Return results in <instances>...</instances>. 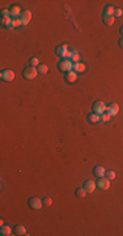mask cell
I'll return each mask as SVG.
<instances>
[{
	"instance_id": "obj_30",
	"label": "cell",
	"mask_w": 123,
	"mask_h": 236,
	"mask_svg": "<svg viewBox=\"0 0 123 236\" xmlns=\"http://www.w3.org/2000/svg\"><path fill=\"white\" fill-rule=\"evenodd\" d=\"M9 14H11V12L8 9H3L1 11V17H9Z\"/></svg>"
},
{
	"instance_id": "obj_7",
	"label": "cell",
	"mask_w": 123,
	"mask_h": 236,
	"mask_svg": "<svg viewBox=\"0 0 123 236\" xmlns=\"http://www.w3.org/2000/svg\"><path fill=\"white\" fill-rule=\"evenodd\" d=\"M1 79L4 81H12L14 79V72L12 71V69H4V71L1 72Z\"/></svg>"
},
{
	"instance_id": "obj_1",
	"label": "cell",
	"mask_w": 123,
	"mask_h": 236,
	"mask_svg": "<svg viewBox=\"0 0 123 236\" xmlns=\"http://www.w3.org/2000/svg\"><path fill=\"white\" fill-rule=\"evenodd\" d=\"M38 75V71H37V68L35 67H26L25 69H24V72H22V76L26 79V80H33L35 76Z\"/></svg>"
},
{
	"instance_id": "obj_25",
	"label": "cell",
	"mask_w": 123,
	"mask_h": 236,
	"mask_svg": "<svg viewBox=\"0 0 123 236\" xmlns=\"http://www.w3.org/2000/svg\"><path fill=\"white\" fill-rule=\"evenodd\" d=\"M85 194H86V190L84 189V187H83V189L80 187V189L76 190V195L79 197V198H84V197H85Z\"/></svg>"
},
{
	"instance_id": "obj_32",
	"label": "cell",
	"mask_w": 123,
	"mask_h": 236,
	"mask_svg": "<svg viewBox=\"0 0 123 236\" xmlns=\"http://www.w3.org/2000/svg\"><path fill=\"white\" fill-rule=\"evenodd\" d=\"M14 28V25H13V22H11L9 25H8V29H13Z\"/></svg>"
},
{
	"instance_id": "obj_14",
	"label": "cell",
	"mask_w": 123,
	"mask_h": 236,
	"mask_svg": "<svg viewBox=\"0 0 123 236\" xmlns=\"http://www.w3.org/2000/svg\"><path fill=\"white\" fill-rule=\"evenodd\" d=\"M85 68L86 67H85V64H84V63L77 62V63H75V64H73V68H72V69H73V71L77 74V72H84V71H85Z\"/></svg>"
},
{
	"instance_id": "obj_33",
	"label": "cell",
	"mask_w": 123,
	"mask_h": 236,
	"mask_svg": "<svg viewBox=\"0 0 123 236\" xmlns=\"http://www.w3.org/2000/svg\"><path fill=\"white\" fill-rule=\"evenodd\" d=\"M119 32H121V34H122V37H123V26H121V29H119Z\"/></svg>"
},
{
	"instance_id": "obj_8",
	"label": "cell",
	"mask_w": 123,
	"mask_h": 236,
	"mask_svg": "<svg viewBox=\"0 0 123 236\" xmlns=\"http://www.w3.org/2000/svg\"><path fill=\"white\" fill-rule=\"evenodd\" d=\"M106 111L109 114H111V116H117L119 111V105L117 104V102H111L110 105H107L106 106Z\"/></svg>"
},
{
	"instance_id": "obj_16",
	"label": "cell",
	"mask_w": 123,
	"mask_h": 236,
	"mask_svg": "<svg viewBox=\"0 0 123 236\" xmlns=\"http://www.w3.org/2000/svg\"><path fill=\"white\" fill-rule=\"evenodd\" d=\"M9 12H11V16H21V9H20V7H17V5H13V7H11V9H9Z\"/></svg>"
},
{
	"instance_id": "obj_11",
	"label": "cell",
	"mask_w": 123,
	"mask_h": 236,
	"mask_svg": "<svg viewBox=\"0 0 123 236\" xmlns=\"http://www.w3.org/2000/svg\"><path fill=\"white\" fill-rule=\"evenodd\" d=\"M96 182L94 181H92V180H88V181H85V184H84V189L86 190V193H93L94 192V189H96Z\"/></svg>"
},
{
	"instance_id": "obj_17",
	"label": "cell",
	"mask_w": 123,
	"mask_h": 236,
	"mask_svg": "<svg viewBox=\"0 0 123 236\" xmlns=\"http://www.w3.org/2000/svg\"><path fill=\"white\" fill-rule=\"evenodd\" d=\"M0 234H1L3 236H9V235H12V234H11V227L3 224L1 228H0Z\"/></svg>"
},
{
	"instance_id": "obj_28",
	"label": "cell",
	"mask_w": 123,
	"mask_h": 236,
	"mask_svg": "<svg viewBox=\"0 0 123 236\" xmlns=\"http://www.w3.org/2000/svg\"><path fill=\"white\" fill-rule=\"evenodd\" d=\"M123 14V12H122V9H119V8H117L115 11H114V17H121Z\"/></svg>"
},
{
	"instance_id": "obj_6",
	"label": "cell",
	"mask_w": 123,
	"mask_h": 236,
	"mask_svg": "<svg viewBox=\"0 0 123 236\" xmlns=\"http://www.w3.org/2000/svg\"><path fill=\"white\" fill-rule=\"evenodd\" d=\"M42 205H43V201H41L40 198H35V197H33V198L29 199V206L32 208H34V210H40L42 207Z\"/></svg>"
},
{
	"instance_id": "obj_2",
	"label": "cell",
	"mask_w": 123,
	"mask_h": 236,
	"mask_svg": "<svg viewBox=\"0 0 123 236\" xmlns=\"http://www.w3.org/2000/svg\"><path fill=\"white\" fill-rule=\"evenodd\" d=\"M55 51H56V55H59V56H63V58H65V59L71 58V53L68 51L67 45H60V46L56 47Z\"/></svg>"
},
{
	"instance_id": "obj_3",
	"label": "cell",
	"mask_w": 123,
	"mask_h": 236,
	"mask_svg": "<svg viewBox=\"0 0 123 236\" xmlns=\"http://www.w3.org/2000/svg\"><path fill=\"white\" fill-rule=\"evenodd\" d=\"M105 111H106V105L102 101H97L93 104V113L98 114V116H102Z\"/></svg>"
},
{
	"instance_id": "obj_5",
	"label": "cell",
	"mask_w": 123,
	"mask_h": 236,
	"mask_svg": "<svg viewBox=\"0 0 123 236\" xmlns=\"http://www.w3.org/2000/svg\"><path fill=\"white\" fill-rule=\"evenodd\" d=\"M98 187H100L101 190H107L110 187V180L106 177H100V180L97 181V184H96Z\"/></svg>"
},
{
	"instance_id": "obj_21",
	"label": "cell",
	"mask_w": 123,
	"mask_h": 236,
	"mask_svg": "<svg viewBox=\"0 0 123 236\" xmlns=\"http://www.w3.org/2000/svg\"><path fill=\"white\" fill-rule=\"evenodd\" d=\"M14 231H16L17 235H26V228L24 226H16Z\"/></svg>"
},
{
	"instance_id": "obj_13",
	"label": "cell",
	"mask_w": 123,
	"mask_h": 236,
	"mask_svg": "<svg viewBox=\"0 0 123 236\" xmlns=\"http://www.w3.org/2000/svg\"><path fill=\"white\" fill-rule=\"evenodd\" d=\"M88 121L91 123H97V122H101V116H98V114L96 113H91L88 116Z\"/></svg>"
},
{
	"instance_id": "obj_23",
	"label": "cell",
	"mask_w": 123,
	"mask_h": 236,
	"mask_svg": "<svg viewBox=\"0 0 123 236\" xmlns=\"http://www.w3.org/2000/svg\"><path fill=\"white\" fill-rule=\"evenodd\" d=\"M105 176H106V178H109V180L111 181V180H114V178L117 177V174H115V172H114V171H106Z\"/></svg>"
},
{
	"instance_id": "obj_4",
	"label": "cell",
	"mask_w": 123,
	"mask_h": 236,
	"mask_svg": "<svg viewBox=\"0 0 123 236\" xmlns=\"http://www.w3.org/2000/svg\"><path fill=\"white\" fill-rule=\"evenodd\" d=\"M58 67L63 72H68V71H71V69L73 68V64H72V62L70 59H63V60H60V63H59Z\"/></svg>"
},
{
	"instance_id": "obj_18",
	"label": "cell",
	"mask_w": 123,
	"mask_h": 236,
	"mask_svg": "<svg viewBox=\"0 0 123 236\" xmlns=\"http://www.w3.org/2000/svg\"><path fill=\"white\" fill-rule=\"evenodd\" d=\"M114 11H115V8H113L111 5H106L104 13H105V16H114Z\"/></svg>"
},
{
	"instance_id": "obj_29",
	"label": "cell",
	"mask_w": 123,
	"mask_h": 236,
	"mask_svg": "<svg viewBox=\"0 0 123 236\" xmlns=\"http://www.w3.org/2000/svg\"><path fill=\"white\" fill-rule=\"evenodd\" d=\"M12 22H13V25H14V26L24 25V24H22V21H21V19H16V20H13V21H12Z\"/></svg>"
},
{
	"instance_id": "obj_20",
	"label": "cell",
	"mask_w": 123,
	"mask_h": 236,
	"mask_svg": "<svg viewBox=\"0 0 123 236\" xmlns=\"http://www.w3.org/2000/svg\"><path fill=\"white\" fill-rule=\"evenodd\" d=\"M111 118H113V116H111V114H109V113H107V111H105V113L102 114V116H101V122H102V123H105V122H109V121L111 119Z\"/></svg>"
},
{
	"instance_id": "obj_27",
	"label": "cell",
	"mask_w": 123,
	"mask_h": 236,
	"mask_svg": "<svg viewBox=\"0 0 123 236\" xmlns=\"http://www.w3.org/2000/svg\"><path fill=\"white\" fill-rule=\"evenodd\" d=\"M43 205H45V206H51V205H53V199L50 198V197H46V198L43 199Z\"/></svg>"
},
{
	"instance_id": "obj_24",
	"label": "cell",
	"mask_w": 123,
	"mask_h": 236,
	"mask_svg": "<svg viewBox=\"0 0 123 236\" xmlns=\"http://www.w3.org/2000/svg\"><path fill=\"white\" fill-rule=\"evenodd\" d=\"M12 22L11 17H1V25L5 26V28H8V25Z\"/></svg>"
},
{
	"instance_id": "obj_19",
	"label": "cell",
	"mask_w": 123,
	"mask_h": 236,
	"mask_svg": "<svg viewBox=\"0 0 123 236\" xmlns=\"http://www.w3.org/2000/svg\"><path fill=\"white\" fill-rule=\"evenodd\" d=\"M37 71H38V74L45 75V74H47V71H49V67H47L46 64H40L37 67Z\"/></svg>"
},
{
	"instance_id": "obj_15",
	"label": "cell",
	"mask_w": 123,
	"mask_h": 236,
	"mask_svg": "<svg viewBox=\"0 0 123 236\" xmlns=\"http://www.w3.org/2000/svg\"><path fill=\"white\" fill-rule=\"evenodd\" d=\"M102 20H104V24H105V25H107V26H111L114 24V16H105V14H104Z\"/></svg>"
},
{
	"instance_id": "obj_9",
	"label": "cell",
	"mask_w": 123,
	"mask_h": 236,
	"mask_svg": "<svg viewBox=\"0 0 123 236\" xmlns=\"http://www.w3.org/2000/svg\"><path fill=\"white\" fill-rule=\"evenodd\" d=\"M20 19H21V21H22L24 25L29 24V22H30V20H32V12L30 11H24L22 13H21Z\"/></svg>"
},
{
	"instance_id": "obj_12",
	"label": "cell",
	"mask_w": 123,
	"mask_h": 236,
	"mask_svg": "<svg viewBox=\"0 0 123 236\" xmlns=\"http://www.w3.org/2000/svg\"><path fill=\"white\" fill-rule=\"evenodd\" d=\"M93 173H94L97 177H105L106 169H105L104 167H101V165H97V167H94V169H93Z\"/></svg>"
},
{
	"instance_id": "obj_26",
	"label": "cell",
	"mask_w": 123,
	"mask_h": 236,
	"mask_svg": "<svg viewBox=\"0 0 123 236\" xmlns=\"http://www.w3.org/2000/svg\"><path fill=\"white\" fill-rule=\"evenodd\" d=\"M30 66L32 67H35V66H40V60H38V58H32L30 59Z\"/></svg>"
},
{
	"instance_id": "obj_10",
	"label": "cell",
	"mask_w": 123,
	"mask_h": 236,
	"mask_svg": "<svg viewBox=\"0 0 123 236\" xmlns=\"http://www.w3.org/2000/svg\"><path fill=\"white\" fill-rule=\"evenodd\" d=\"M65 81L67 83H75L76 81V79H77V74L73 71V69H71V71H68V72H65Z\"/></svg>"
},
{
	"instance_id": "obj_31",
	"label": "cell",
	"mask_w": 123,
	"mask_h": 236,
	"mask_svg": "<svg viewBox=\"0 0 123 236\" xmlns=\"http://www.w3.org/2000/svg\"><path fill=\"white\" fill-rule=\"evenodd\" d=\"M118 45H119V47H122V49H123V37H122L121 39H119V42H118Z\"/></svg>"
},
{
	"instance_id": "obj_22",
	"label": "cell",
	"mask_w": 123,
	"mask_h": 236,
	"mask_svg": "<svg viewBox=\"0 0 123 236\" xmlns=\"http://www.w3.org/2000/svg\"><path fill=\"white\" fill-rule=\"evenodd\" d=\"M79 59H80V55H79V53L77 51H72L71 53V58H70V60L71 62H79Z\"/></svg>"
}]
</instances>
